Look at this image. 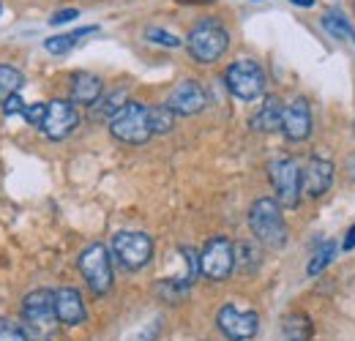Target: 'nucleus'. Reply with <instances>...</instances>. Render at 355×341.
Here are the masks:
<instances>
[{"label": "nucleus", "mask_w": 355, "mask_h": 341, "mask_svg": "<svg viewBox=\"0 0 355 341\" xmlns=\"http://www.w3.org/2000/svg\"><path fill=\"white\" fill-rule=\"evenodd\" d=\"M22 331L28 341H55L58 339V311L52 290H33L22 300Z\"/></svg>", "instance_id": "f257e3e1"}, {"label": "nucleus", "mask_w": 355, "mask_h": 341, "mask_svg": "<svg viewBox=\"0 0 355 341\" xmlns=\"http://www.w3.org/2000/svg\"><path fill=\"white\" fill-rule=\"evenodd\" d=\"M342 249H345V252H353L355 249V224L347 229V235H345V241H342Z\"/></svg>", "instance_id": "c756f323"}, {"label": "nucleus", "mask_w": 355, "mask_h": 341, "mask_svg": "<svg viewBox=\"0 0 355 341\" xmlns=\"http://www.w3.org/2000/svg\"><path fill=\"white\" fill-rule=\"evenodd\" d=\"M345 167H347V175H350V180H355V153L350 156V159H347V164H345Z\"/></svg>", "instance_id": "7c9ffc66"}, {"label": "nucleus", "mask_w": 355, "mask_h": 341, "mask_svg": "<svg viewBox=\"0 0 355 341\" xmlns=\"http://www.w3.org/2000/svg\"><path fill=\"white\" fill-rule=\"evenodd\" d=\"M80 273L85 279V284L90 287L93 295H107L112 287V262H110V252L101 243L88 246L80 254Z\"/></svg>", "instance_id": "423d86ee"}, {"label": "nucleus", "mask_w": 355, "mask_h": 341, "mask_svg": "<svg viewBox=\"0 0 355 341\" xmlns=\"http://www.w3.org/2000/svg\"><path fill=\"white\" fill-rule=\"evenodd\" d=\"M77 17H80L77 8H60V11H55V14L49 17V25H66V22H71V19H77Z\"/></svg>", "instance_id": "cd10ccee"}, {"label": "nucleus", "mask_w": 355, "mask_h": 341, "mask_svg": "<svg viewBox=\"0 0 355 341\" xmlns=\"http://www.w3.org/2000/svg\"><path fill=\"white\" fill-rule=\"evenodd\" d=\"M322 25L325 30L334 36V39H350L355 44V28L345 19V14H336V11H328L322 17Z\"/></svg>", "instance_id": "4be33fe9"}, {"label": "nucleus", "mask_w": 355, "mask_h": 341, "mask_svg": "<svg viewBox=\"0 0 355 341\" xmlns=\"http://www.w3.org/2000/svg\"><path fill=\"white\" fill-rule=\"evenodd\" d=\"M0 11H3V6H0Z\"/></svg>", "instance_id": "473e14b6"}, {"label": "nucleus", "mask_w": 355, "mask_h": 341, "mask_svg": "<svg viewBox=\"0 0 355 341\" xmlns=\"http://www.w3.org/2000/svg\"><path fill=\"white\" fill-rule=\"evenodd\" d=\"M44 112H46V104H31L22 110V118L31 123V126H39L42 128V121H44Z\"/></svg>", "instance_id": "bb28decb"}, {"label": "nucleus", "mask_w": 355, "mask_h": 341, "mask_svg": "<svg viewBox=\"0 0 355 341\" xmlns=\"http://www.w3.org/2000/svg\"><path fill=\"white\" fill-rule=\"evenodd\" d=\"M110 134L118 142L126 145H145L153 137L150 128V107L139 104V101H126L110 121Z\"/></svg>", "instance_id": "f03ea898"}, {"label": "nucleus", "mask_w": 355, "mask_h": 341, "mask_svg": "<svg viewBox=\"0 0 355 341\" xmlns=\"http://www.w3.org/2000/svg\"><path fill=\"white\" fill-rule=\"evenodd\" d=\"M224 80H227L230 93L235 98H241V101H254V98H260L266 93V71H263V66L257 60H249V58L235 60L227 69Z\"/></svg>", "instance_id": "39448f33"}, {"label": "nucleus", "mask_w": 355, "mask_h": 341, "mask_svg": "<svg viewBox=\"0 0 355 341\" xmlns=\"http://www.w3.org/2000/svg\"><path fill=\"white\" fill-rule=\"evenodd\" d=\"M55 311H58L60 325H71L74 328V325L85 322V303H83V295L74 287L55 290Z\"/></svg>", "instance_id": "4468645a"}, {"label": "nucleus", "mask_w": 355, "mask_h": 341, "mask_svg": "<svg viewBox=\"0 0 355 341\" xmlns=\"http://www.w3.org/2000/svg\"><path fill=\"white\" fill-rule=\"evenodd\" d=\"M173 126H175V112L167 104L150 107V128H153V134H167V131H173Z\"/></svg>", "instance_id": "b1692460"}, {"label": "nucleus", "mask_w": 355, "mask_h": 341, "mask_svg": "<svg viewBox=\"0 0 355 341\" xmlns=\"http://www.w3.org/2000/svg\"><path fill=\"white\" fill-rule=\"evenodd\" d=\"M22 85H25V77H22L19 69H14V66H0V107H3L11 96H17Z\"/></svg>", "instance_id": "6ab92c4d"}, {"label": "nucleus", "mask_w": 355, "mask_h": 341, "mask_svg": "<svg viewBox=\"0 0 355 341\" xmlns=\"http://www.w3.org/2000/svg\"><path fill=\"white\" fill-rule=\"evenodd\" d=\"M208 104V96H205V87L200 85L197 80H183L178 82L170 96H167V107L175 112V115H197L202 112Z\"/></svg>", "instance_id": "f8f14e48"}, {"label": "nucleus", "mask_w": 355, "mask_h": 341, "mask_svg": "<svg viewBox=\"0 0 355 341\" xmlns=\"http://www.w3.org/2000/svg\"><path fill=\"white\" fill-rule=\"evenodd\" d=\"M230 46V33L216 19H202L189 30L186 49L197 63H216Z\"/></svg>", "instance_id": "20e7f679"}, {"label": "nucleus", "mask_w": 355, "mask_h": 341, "mask_svg": "<svg viewBox=\"0 0 355 341\" xmlns=\"http://www.w3.org/2000/svg\"><path fill=\"white\" fill-rule=\"evenodd\" d=\"M311 325L304 314H290L282 325V341H309Z\"/></svg>", "instance_id": "aec40b11"}, {"label": "nucleus", "mask_w": 355, "mask_h": 341, "mask_svg": "<svg viewBox=\"0 0 355 341\" xmlns=\"http://www.w3.org/2000/svg\"><path fill=\"white\" fill-rule=\"evenodd\" d=\"M0 341H28V336H25L19 322H14L8 317H0Z\"/></svg>", "instance_id": "393cba45"}, {"label": "nucleus", "mask_w": 355, "mask_h": 341, "mask_svg": "<svg viewBox=\"0 0 355 341\" xmlns=\"http://www.w3.org/2000/svg\"><path fill=\"white\" fill-rule=\"evenodd\" d=\"M112 252L121 259L123 268L139 270V268H145V265L150 262V256H153V241H150V235H145V232H118V235L112 238Z\"/></svg>", "instance_id": "1a4fd4ad"}, {"label": "nucleus", "mask_w": 355, "mask_h": 341, "mask_svg": "<svg viewBox=\"0 0 355 341\" xmlns=\"http://www.w3.org/2000/svg\"><path fill=\"white\" fill-rule=\"evenodd\" d=\"M145 39L153 44H162V46H170V49H175V46L183 44L178 36L167 33V30H162V28H148V30H145Z\"/></svg>", "instance_id": "a878e982"}, {"label": "nucleus", "mask_w": 355, "mask_h": 341, "mask_svg": "<svg viewBox=\"0 0 355 341\" xmlns=\"http://www.w3.org/2000/svg\"><path fill=\"white\" fill-rule=\"evenodd\" d=\"M101 80L96 74H88V71H80L71 77V104H85V107H93L98 98H101Z\"/></svg>", "instance_id": "dca6fc26"}, {"label": "nucleus", "mask_w": 355, "mask_h": 341, "mask_svg": "<svg viewBox=\"0 0 355 341\" xmlns=\"http://www.w3.org/2000/svg\"><path fill=\"white\" fill-rule=\"evenodd\" d=\"M216 325L230 341H249L260 331V317L254 311H241L238 306H222L216 314Z\"/></svg>", "instance_id": "9d476101"}, {"label": "nucleus", "mask_w": 355, "mask_h": 341, "mask_svg": "<svg viewBox=\"0 0 355 341\" xmlns=\"http://www.w3.org/2000/svg\"><path fill=\"white\" fill-rule=\"evenodd\" d=\"M282 131L290 142H304L311 134V110L306 98H295L284 107V118H282Z\"/></svg>", "instance_id": "ddd939ff"}, {"label": "nucleus", "mask_w": 355, "mask_h": 341, "mask_svg": "<svg viewBox=\"0 0 355 341\" xmlns=\"http://www.w3.org/2000/svg\"><path fill=\"white\" fill-rule=\"evenodd\" d=\"M123 98H126V93H123V90H115V93H110V96L98 98V101L93 104V110H90V118H93V121H101V118H110V121H112V115L126 104Z\"/></svg>", "instance_id": "412c9836"}, {"label": "nucleus", "mask_w": 355, "mask_h": 341, "mask_svg": "<svg viewBox=\"0 0 355 341\" xmlns=\"http://www.w3.org/2000/svg\"><path fill=\"white\" fill-rule=\"evenodd\" d=\"M22 110H25V104H22V98H19V96H11V98L3 104V115H8V118H11V115H17V112L22 115Z\"/></svg>", "instance_id": "c85d7f7f"}, {"label": "nucleus", "mask_w": 355, "mask_h": 341, "mask_svg": "<svg viewBox=\"0 0 355 341\" xmlns=\"http://www.w3.org/2000/svg\"><path fill=\"white\" fill-rule=\"evenodd\" d=\"M235 246L230 238L224 235H216L205 243V249L200 252V273L211 281H224L232 268H235Z\"/></svg>", "instance_id": "0eeeda50"}, {"label": "nucleus", "mask_w": 355, "mask_h": 341, "mask_svg": "<svg viewBox=\"0 0 355 341\" xmlns=\"http://www.w3.org/2000/svg\"><path fill=\"white\" fill-rule=\"evenodd\" d=\"M334 183V164L328 159H311L304 170V191L309 197H322Z\"/></svg>", "instance_id": "2eb2a0df"}, {"label": "nucleus", "mask_w": 355, "mask_h": 341, "mask_svg": "<svg viewBox=\"0 0 355 341\" xmlns=\"http://www.w3.org/2000/svg\"><path fill=\"white\" fill-rule=\"evenodd\" d=\"M336 249H339V246H336L334 241H325V243H322V246L314 252V256H311V262H309V268H306V273H309V276H317V273H322V270H325V268L334 262V256H336Z\"/></svg>", "instance_id": "5701e85b"}, {"label": "nucleus", "mask_w": 355, "mask_h": 341, "mask_svg": "<svg viewBox=\"0 0 355 341\" xmlns=\"http://www.w3.org/2000/svg\"><path fill=\"white\" fill-rule=\"evenodd\" d=\"M249 227L254 232V238L260 243H266L270 249H282L287 243V224H284V216L276 200L263 197L252 205L249 211Z\"/></svg>", "instance_id": "7ed1b4c3"}, {"label": "nucleus", "mask_w": 355, "mask_h": 341, "mask_svg": "<svg viewBox=\"0 0 355 341\" xmlns=\"http://www.w3.org/2000/svg\"><path fill=\"white\" fill-rule=\"evenodd\" d=\"M77 126H80V115H77V110H74L71 101H63V98L46 101L42 131H44L49 139H63V137H69Z\"/></svg>", "instance_id": "9b49d317"}, {"label": "nucleus", "mask_w": 355, "mask_h": 341, "mask_svg": "<svg viewBox=\"0 0 355 341\" xmlns=\"http://www.w3.org/2000/svg\"><path fill=\"white\" fill-rule=\"evenodd\" d=\"M270 180L276 189V200L287 208H295L304 191V170L295 159H276L270 164Z\"/></svg>", "instance_id": "6e6552de"}, {"label": "nucleus", "mask_w": 355, "mask_h": 341, "mask_svg": "<svg viewBox=\"0 0 355 341\" xmlns=\"http://www.w3.org/2000/svg\"><path fill=\"white\" fill-rule=\"evenodd\" d=\"M282 118H284V107L276 96H268L266 104L260 107V112L252 118V128L254 131H263V134H270L276 128H282Z\"/></svg>", "instance_id": "f3484780"}, {"label": "nucleus", "mask_w": 355, "mask_h": 341, "mask_svg": "<svg viewBox=\"0 0 355 341\" xmlns=\"http://www.w3.org/2000/svg\"><path fill=\"white\" fill-rule=\"evenodd\" d=\"M293 6H301V8H311L314 6V0H290Z\"/></svg>", "instance_id": "2f4dec72"}, {"label": "nucleus", "mask_w": 355, "mask_h": 341, "mask_svg": "<svg viewBox=\"0 0 355 341\" xmlns=\"http://www.w3.org/2000/svg\"><path fill=\"white\" fill-rule=\"evenodd\" d=\"M98 28L96 25H88V28H80V30H74V33H63V36H52V39H46L44 42V49L46 52H52V55H66V52H71L83 36H90V33H96Z\"/></svg>", "instance_id": "a211bd4d"}]
</instances>
